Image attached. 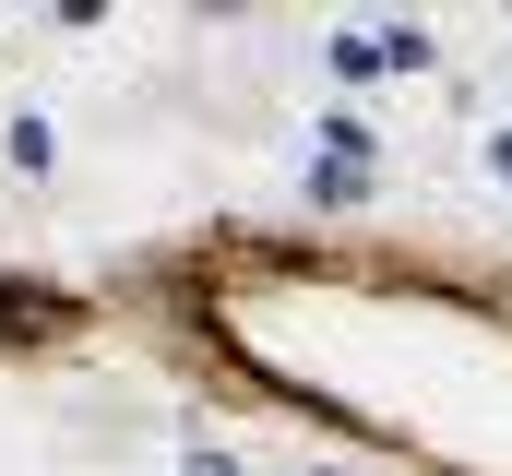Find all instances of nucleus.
Instances as JSON below:
<instances>
[{"label":"nucleus","instance_id":"obj_1","mask_svg":"<svg viewBox=\"0 0 512 476\" xmlns=\"http://www.w3.org/2000/svg\"><path fill=\"white\" fill-rule=\"evenodd\" d=\"M489 167H501V179H512V131H501V143H489Z\"/></svg>","mask_w":512,"mask_h":476}]
</instances>
